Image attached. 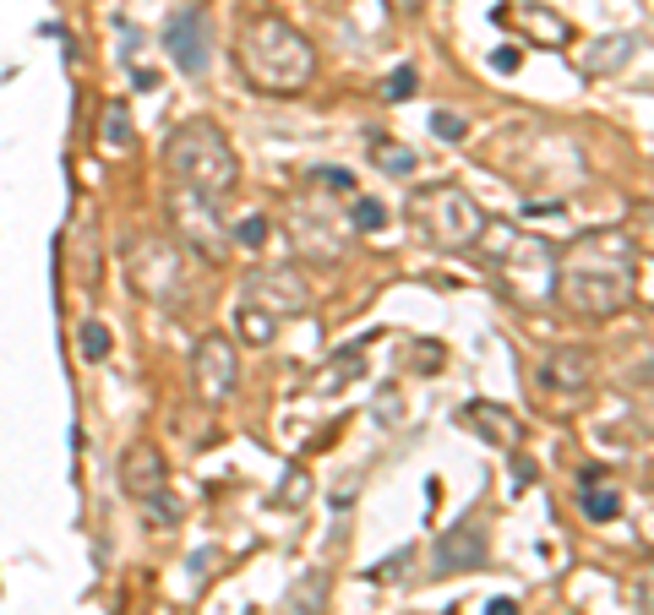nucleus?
<instances>
[{"instance_id":"f3484780","label":"nucleus","mask_w":654,"mask_h":615,"mask_svg":"<svg viewBox=\"0 0 654 615\" xmlns=\"http://www.w3.org/2000/svg\"><path fill=\"white\" fill-rule=\"evenodd\" d=\"M327 599H334V572H327V566H305L289 582V593H284V615H322Z\"/></svg>"},{"instance_id":"f03ea898","label":"nucleus","mask_w":654,"mask_h":615,"mask_svg":"<svg viewBox=\"0 0 654 615\" xmlns=\"http://www.w3.org/2000/svg\"><path fill=\"white\" fill-rule=\"evenodd\" d=\"M235 66L240 77L267 99H294L316 77V45L278 12H251L235 34Z\"/></svg>"},{"instance_id":"20e7f679","label":"nucleus","mask_w":654,"mask_h":615,"mask_svg":"<svg viewBox=\"0 0 654 615\" xmlns=\"http://www.w3.org/2000/svg\"><path fill=\"white\" fill-rule=\"evenodd\" d=\"M404 218H410V229H415L431 251H448V256L475 251V246L486 240V229H491L486 208H480V202H475L458 180H431V186H415V191H410V202H404Z\"/></svg>"},{"instance_id":"6ab92c4d","label":"nucleus","mask_w":654,"mask_h":615,"mask_svg":"<svg viewBox=\"0 0 654 615\" xmlns=\"http://www.w3.org/2000/svg\"><path fill=\"white\" fill-rule=\"evenodd\" d=\"M99 148H104L110 159H126V153L137 148V131H131V110H126V104H110V110H104V121H99Z\"/></svg>"},{"instance_id":"6e6552de","label":"nucleus","mask_w":654,"mask_h":615,"mask_svg":"<svg viewBox=\"0 0 654 615\" xmlns=\"http://www.w3.org/2000/svg\"><path fill=\"white\" fill-rule=\"evenodd\" d=\"M169 229H175V246L197 262H229V251H235V235L218 218V202L180 191V186H169Z\"/></svg>"},{"instance_id":"dca6fc26","label":"nucleus","mask_w":654,"mask_h":615,"mask_svg":"<svg viewBox=\"0 0 654 615\" xmlns=\"http://www.w3.org/2000/svg\"><path fill=\"white\" fill-rule=\"evenodd\" d=\"M458 419L469 425V430H480L491 447H513L518 436H524V425H518V414H507L502 403H486V398H475V403H464L458 409Z\"/></svg>"},{"instance_id":"9b49d317","label":"nucleus","mask_w":654,"mask_h":615,"mask_svg":"<svg viewBox=\"0 0 654 615\" xmlns=\"http://www.w3.org/2000/svg\"><path fill=\"white\" fill-rule=\"evenodd\" d=\"M164 55L175 61V72H186V77H207V66H213V34H207V17L202 12H175L169 23H164Z\"/></svg>"},{"instance_id":"1a4fd4ad","label":"nucleus","mask_w":654,"mask_h":615,"mask_svg":"<svg viewBox=\"0 0 654 615\" xmlns=\"http://www.w3.org/2000/svg\"><path fill=\"white\" fill-rule=\"evenodd\" d=\"M235 305H251V311H267L273 322H289V316H305V311L316 305V294H311V284H305L300 267L267 262V267H251V273H246Z\"/></svg>"},{"instance_id":"f257e3e1","label":"nucleus","mask_w":654,"mask_h":615,"mask_svg":"<svg viewBox=\"0 0 654 615\" xmlns=\"http://www.w3.org/2000/svg\"><path fill=\"white\" fill-rule=\"evenodd\" d=\"M638 294V240L621 224L578 235L556 256V305L583 322H611L632 305Z\"/></svg>"},{"instance_id":"393cba45","label":"nucleus","mask_w":654,"mask_h":615,"mask_svg":"<svg viewBox=\"0 0 654 615\" xmlns=\"http://www.w3.org/2000/svg\"><path fill=\"white\" fill-rule=\"evenodd\" d=\"M229 235H235V246H246V251H262V246H267V235H273V224H267V218L256 213V218H246V224H235Z\"/></svg>"},{"instance_id":"c85d7f7f","label":"nucleus","mask_w":654,"mask_h":615,"mask_svg":"<svg viewBox=\"0 0 654 615\" xmlns=\"http://www.w3.org/2000/svg\"><path fill=\"white\" fill-rule=\"evenodd\" d=\"M305 495H311V479H305V474H300V468H294V474H289V490H278V495H273V501H278V506H284V501H289V506H300V501H305Z\"/></svg>"},{"instance_id":"a878e982","label":"nucleus","mask_w":654,"mask_h":615,"mask_svg":"<svg viewBox=\"0 0 654 615\" xmlns=\"http://www.w3.org/2000/svg\"><path fill=\"white\" fill-rule=\"evenodd\" d=\"M415 88H420V77H415V66H399V72L388 77V88H382V99H388V104H404V99H410Z\"/></svg>"},{"instance_id":"bb28decb","label":"nucleus","mask_w":654,"mask_h":615,"mask_svg":"<svg viewBox=\"0 0 654 615\" xmlns=\"http://www.w3.org/2000/svg\"><path fill=\"white\" fill-rule=\"evenodd\" d=\"M431 131H437L442 142H464V137H469V126H464L458 115H448V110H437V115H431Z\"/></svg>"},{"instance_id":"2eb2a0df","label":"nucleus","mask_w":654,"mask_h":615,"mask_svg":"<svg viewBox=\"0 0 654 615\" xmlns=\"http://www.w3.org/2000/svg\"><path fill=\"white\" fill-rule=\"evenodd\" d=\"M496 23L518 28V34H524L529 45H545V50H562V45H573V23H567L562 12L540 7V0H518V7L496 12Z\"/></svg>"},{"instance_id":"5701e85b","label":"nucleus","mask_w":654,"mask_h":615,"mask_svg":"<svg viewBox=\"0 0 654 615\" xmlns=\"http://www.w3.org/2000/svg\"><path fill=\"white\" fill-rule=\"evenodd\" d=\"M77 349H83V360H88V365H99V360H110V349H115V332H110L99 316H88V322L77 327Z\"/></svg>"},{"instance_id":"aec40b11","label":"nucleus","mask_w":654,"mask_h":615,"mask_svg":"<svg viewBox=\"0 0 654 615\" xmlns=\"http://www.w3.org/2000/svg\"><path fill=\"white\" fill-rule=\"evenodd\" d=\"M361 371H366V354H361V349H344V354H339L334 365H322V371H316L311 392H322V398H327V392H339L344 381H355Z\"/></svg>"},{"instance_id":"4468645a","label":"nucleus","mask_w":654,"mask_h":615,"mask_svg":"<svg viewBox=\"0 0 654 615\" xmlns=\"http://www.w3.org/2000/svg\"><path fill=\"white\" fill-rule=\"evenodd\" d=\"M540 387H545V392H562V398H583V392L594 387V354L578 349V343L551 349L545 365H540Z\"/></svg>"},{"instance_id":"c756f323","label":"nucleus","mask_w":654,"mask_h":615,"mask_svg":"<svg viewBox=\"0 0 654 615\" xmlns=\"http://www.w3.org/2000/svg\"><path fill=\"white\" fill-rule=\"evenodd\" d=\"M638 610H643V615H654V566L638 577Z\"/></svg>"},{"instance_id":"423d86ee","label":"nucleus","mask_w":654,"mask_h":615,"mask_svg":"<svg viewBox=\"0 0 654 615\" xmlns=\"http://www.w3.org/2000/svg\"><path fill=\"white\" fill-rule=\"evenodd\" d=\"M284 235H289V246H294L300 262H339L350 251L355 224L327 202L322 180H305V191H294V202L284 213Z\"/></svg>"},{"instance_id":"0eeeda50","label":"nucleus","mask_w":654,"mask_h":615,"mask_svg":"<svg viewBox=\"0 0 654 615\" xmlns=\"http://www.w3.org/2000/svg\"><path fill=\"white\" fill-rule=\"evenodd\" d=\"M491 273H496L502 300L518 305V311H534V305H545L556 294V251L540 235H513Z\"/></svg>"},{"instance_id":"7c9ffc66","label":"nucleus","mask_w":654,"mask_h":615,"mask_svg":"<svg viewBox=\"0 0 654 615\" xmlns=\"http://www.w3.org/2000/svg\"><path fill=\"white\" fill-rule=\"evenodd\" d=\"M388 7H393V17H420L426 0H388Z\"/></svg>"},{"instance_id":"412c9836","label":"nucleus","mask_w":654,"mask_h":615,"mask_svg":"<svg viewBox=\"0 0 654 615\" xmlns=\"http://www.w3.org/2000/svg\"><path fill=\"white\" fill-rule=\"evenodd\" d=\"M372 159H377L382 175H415V170H420L415 148H399V142H388V137H372Z\"/></svg>"},{"instance_id":"f8f14e48","label":"nucleus","mask_w":654,"mask_h":615,"mask_svg":"<svg viewBox=\"0 0 654 615\" xmlns=\"http://www.w3.org/2000/svg\"><path fill=\"white\" fill-rule=\"evenodd\" d=\"M121 490H126L137 506L169 495V463H164V452H159L153 441H131V447L121 452Z\"/></svg>"},{"instance_id":"39448f33","label":"nucleus","mask_w":654,"mask_h":615,"mask_svg":"<svg viewBox=\"0 0 654 615\" xmlns=\"http://www.w3.org/2000/svg\"><path fill=\"white\" fill-rule=\"evenodd\" d=\"M121 267H126V284L131 294H142L148 305H180L186 300V278H191V262L186 251L175 246V235H159V229H142L126 240L121 251Z\"/></svg>"},{"instance_id":"a211bd4d","label":"nucleus","mask_w":654,"mask_h":615,"mask_svg":"<svg viewBox=\"0 0 654 615\" xmlns=\"http://www.w3.org/2000/svg\"><path fill=\"white\" fill-rule=\"evenodd\" d=\"M632 50H638V39L632 34H605V39H594L589 50H583V77H616L627 61H632Z\"/></svg>"},{"instance_id":"2f4dec72","label":"nucleus","mask_w":654,"mask_h":615,"mask_svg":"<svg viewBox=\"0 0 654 615\" xmlns=\"http://www.w3.org/2000/svg\"><path fill=\"white\" fill-rule=\"evenodd\" d=\"M491 615H518V604L513 599H491Z\"/></svg>"},{"instance_id":"4be33fe9","label":"nucleus","mask_w":654,"mask_h":615,"mask_svg":"<svg viewBox=\"0 0 654 615\" xmlns=\"http://www.w3.org/2000/svg\"><path fill=\"white\" fill-rule=\"evenodd\" d=\"M235 332H240V343H273V332H278V322L267 316V311H251V305H235Z\"/></svg>"},{"instance_id":"cd10ccee","label":"nucleus","mask_w":654,"mask_h":615,"mask_svg":"<svg viewBox=\"0 0 654 615\" xmlns=\"http://www.w3.org/2000/svg\"><path fill=\"white\" fill-rule=\"evenodd\" d=\"M355 229H382V202H372V197H355V218H350Z\"/></svg>"},{"instance_id":"b1692460","label":"nucleus","mask_w":654,"mask_h":615,"mask_svg":"<svg viewBox=\"0 0 654 615\" xmlns=\"http://www.w3.org/2000/svg\"><path fill=\"white\" fill-rule=\"evenodd\" d=\"M578 501H583V512H589V523H611V517L621 512V495H616L611 485H600V474H594V479L583 485V495H578Z\"/></svg>"},{"instance_id":"7ed1b4c3","label":"nucleus","mask_w":654,"mask_h":615,"mask_svg":"<svg viewBox=\"0 0 654 615\" xmlns=\"http://www.w3.org/2000/svg\"><path fill=\"white\" fill-rule=\"evenodd\" d=\"M164 170H169V186L197 191L207 202H224L240 186V153L218 121H180L164 142Z\"/></svg>"},{"instance_id":"9d476101","label":"nucleus","mask_w":654,"mask_h":615,"mask_svg":"<svg viewBox=\"0 0 654 615\" xmlns=\"http://www.w3.org/2000/svg\"><path fill=\"white\" fill-rule=\"evenodd\" d=\"M240 387V349L235 338L224 332H207L197 349H191V392L207 403V409H224Z\"/></svg>"},{"instance_id":"473e14b6","label":"nucleus","mask_w":654,"mask_h":615,"mask_svg":"<svg viewBox=\"0 0 654 615\" xmlns=\"http://www.w3.org/2000/svg\"><path fill=\"white\" fill-rule=\"evenodd\" d=\"M649 485H654V479H649Z\"/></svg>"},{"instance_id":"ddd939ff","label":"nucleus","mask_w":654,"mask_h":615,"mask_svg":"<svg viewBox=\"0 0 654 615\" xmlns=\"http://www.w3.org/2000/svg\"><path fill=\"white\" fill-rule=\"evenodd\" d=\"M486 561H491V539H486V528L475 517L458 523V528H448L437 539V550H431L437 577H448V572H486Z\"/></svg>"}]
</instances>
